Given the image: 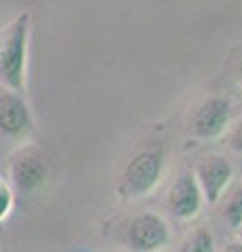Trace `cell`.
<instances>
[{
	"label": "cell",
	"mask_w": 242,
	"mask_h": 252,
	"mask_svg": "<svg viewBox=\"0 0 242 252\" xmlns=\"http://www.w3.org/2000/svg\"><path fill=\"white\" fill-rule=\"evenodd\" d=\"M238 235H240V242H242V225L238 227Z\"/></svg>",
	"instance_id": "cell-14"
},
{
	"label": "cell",
	"mask_w": 242,
	"mask_h": 252,
	"mask_svg": "<svg viewBox=\"0 0 242 252\" xmlns=\"http://www.w3.org/2000/svg\"><path fill=\"white\" fill-rule=\"evenodd\" d=\"M30 13L17 15L0 36V84L23 97L28 82Z\"/></svg>",
	"instance_id": "cell-1"
},
{
	"label": "cell",
	"mask_w": 242,
	"mask_h": 252,
	"mask_svg": "<svg viewBox=\"0 0 242 252\" xmlns=\"http://www.w3.org/2000/svg\"><path fill=\"white\" fill-rule=\"evenodd\" d=\"M194 177L198 181L202 198H205L208 204H219L223 193L228 191V187L232 183L234 168L223 156L213 154V156H205L196 164Z\"/></svg>",
	"instance_id": "cell-6"
},
{
	"label": "cell",
	"mask_w": 242,
	"mask_h": 252,
	"mask_svg": "<svg viewBox=\"0 0 242 252\" xmlns=\"http://www.w3.org/2000/svg\"><path fill=\"white\" fill-rule=\"evenodd\" d=\"M202 191L198 187V181L194 177L192 170H183L181 175L175 179V183L171 185L169 195H167V206L171 215L181 220H190L200 212L202 208Z\"/></svg>",
	"instance_id": "cell-7"
},
{
	"label": "cell",
	"mask_w": 242,
	"mask_h": 252,
	"mask_svg": "<svg viewBox=\"0 0 242 252\" xmlns=\"http://www.w3.org/2000/svg\"><path fill=\"white\" fill-rule=\"evenodd\" d=\"M46 162L34 147H21L17 149L9 160V179L11 187L21 193H34L38 191L46 181Z\"/></svg>",
	"instance_id": "cell-5"
},
{
	"label": "cell",
	"mask_w": 242,
	"mask_h": 252,
	"mask_svg": "<svg viewBox=\"0 0 242 252\" xmlns=\"http://www.w3.org/2000/svg\"><path fill=\"white\" fill-rule=\"evenodd\" d=\"M232 116V103L225 97H207L192 109L190 118H187V130L196 139H217L223 135L230 124Z\"/></svg>",
	"instance_id": "cell-3"
},
{
	"label": "cell",
	"mask_w": 242,
	"mask_h": 252,
	"mask_svg": "<svg viewBox=\"0 0 242 252\" xmlns=\"http://www.w3.org/2000/svg\"><path fill=\"white\" fill-rule=\"evenodd\" d=\"M13 202H15V193H13L11 183L0 177V223L9 219L13 210Z\"/></svg>",
	"instance_id": "cell-11"
},
{
	"label": "cell",
	"mask_w": 242,
	"mask_h": 252,
	"mask_svg": "<svg viewBox=\"0 0 242 252\" xmlns=\"http://www.w3.org/2000/svg\"><path fill=\"white\" fill-rule=\"evenodd\" d=\"M165 168V158L160 149H143L135 158H131L124 166L120 181H118V193L124 200H137L143 198L158 185Z\"/></svg>",
	"instance_id": "cell-2"
},
{
	"label": "cell",
	"mask_w": 242,
	"mask_h": 252,
	"mask_svg": "<svg viewBox=\"0 0 242 252\" xmlns=\"http://www.w3.org/2000/svg\"><path fill=\"white\" fill-rule=\"evenodd\" d=\"M171 240L169 225L154 212H143L129 220L124 229V242L133 252H156Z\"/></svg>",
	"instance_id": "cell-4"
},
{
	"label": "cell",
	"mask_w": 242,
	"mask_h": 252,
	"mask_svg": "<svg viewBox=\"0 0 242 252\" xmlns=\"http://www.w3.org/2000/svg\"><path fill=\"white\" fill-rule=\"evenodd\" d=\"M221 252H242V242H232V244H225Z\"/></svg>",
	"instance_id": "cell-13"
},
{
	"label": "cell",
	"mask_w": 242,
	"mask_h": 252,
	"mask_svg": "<svg viewBox=\"0 0 242 252\" xmlns=\"http://www.w3.org/2000/svg\"><path fill=\"white\" fill-rule=\"evenodd\" d=\"M179 252H215L213 235H210L207 227H198V229L187 233V238L183 240Z\"/></svg>",
	"instance_id": "cell-10"
},
{
	"label": "cell",
	"mask_w": 242,
	"mask_h": 252,
	"mask_svg": "<svg viewBox=\"0 0 242 252\" xmlns=\"http://www.w3.org/2000/svg\"><path fill=\"white\" fill-rule=\"evenodd\" d=\"M223 204H221V217L234 231H238L242 225V185L234 187L232 191L223 193Z\"/></svg>",
	"instance_id": "cell-9"
},
{
	"label": "cell",
	"mask_w": 242,
	"mask_h": 252,
	"mask_svg": "<svg viewBox=\"0 0 242 252\" xmlns=\"http://www.w3.org/2000/svg\"><path fill=\"white\" fill-rule=\"evenodd\" d=\"M240 80H242V76H240Z\"/></svg>",
	"instance_id": "cell-15"
},
{
	"label": "cell",
	"mask_w": 242,
	"mask_h": 252,
	"mask_svg": "<svg viewBox=\"0 0 242 252\" xmlns=\"http://www.w3.org/2000/svg\"><path fill=\"white\" fill-rule=\"evenodd\" d=\"M230 147L234 152L242 154V120H238V124L230 130Z\"/></svg>",
	"instance_id": "cell-12"
},
{
	"label": "cell",
	"mask_w": 242,
	"mask_h": 252,
	"mask_svg": "<svg viewBox=\"0 0 242 252\" xmlns=\"http://www.w3.org/2000/svg\"><path fill=\"white\" fill-rule=\"evenodd\" d=\"M32 130V114L26 99L17 93L0 91V135L6 139H23Z\"/></svg>",
	"instance_id": "cell-8"
}]
</instances>
